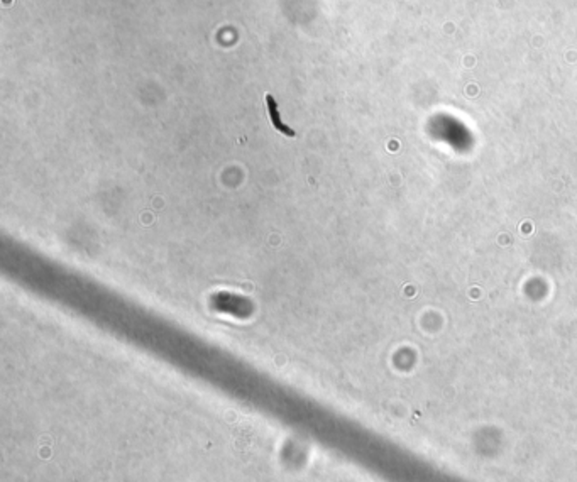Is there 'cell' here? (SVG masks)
Listing matches in <instances>:
<instances>
[{"label": "cell", "mask_w": 577, "mask_h": 482, "mask_svg": "<svg viewBox=\"0 0 577 482\" xmlns=\"http://www.w3.org/2000/svg\"><path fill=\"white\" fill-rule=\"evenodd\" d=\"M266 103H268V112H269V119H271V124L281 134H285V136H288V137H293L294 136L293 129H289L288 125L281 122V117H280V112H278L276 100H274L271 95H266Z\"/></svg>", "instance_id": "1"}]
</instances>
